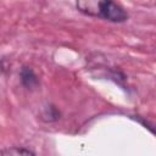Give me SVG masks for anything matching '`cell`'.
<instances>
[{"instance_id":"obj_1","label":"cell","mask_w":156,"mask_h":156,"mask_svg":"<svg viewBox=\"0 0 156 156\" xmlns=\"http://www.w3.org/2000/svg\"><path fill=\"white\" fill-rule=\"evenodd\" d=\"M76 9L84 16L111 23H124L129 15L116 0H76Z\"/></svg>"},{"instance_id":"obj_2","label":"cell","mask_w":156,"mask_h":156,"mask_svg":"<svg viewBox=\"0 0 156 156\" xmlns=\"http://www.w3.org/2000/svg\"><path fill=\"white\" fill-rule=\"evenodd\" d=\"M18 76H20L21 85L26 90H28V91H35V90L39 89V87H40V79H39V76L37 74V72L34 71L33 67H30L28 65H23L20 68Z\"/></svg>"},{"instance_id":"obj_3","label":"cell","mask_w":156,"mask_h":156,"mask_svg":"<svg viewBox=\"0 0 156 156\" xmlns=\"http://www.w3.org/2000/svg\"><path fill=\"white\" fill-rule=\"evenodd\" d=\"M61 118V111L54 104H48L43 107L40 113V119L45 123H54Z\"/></svg>"},{"instance_id":"obj_4","label":"cell","mask_w":156,"mask_h":156,"mask_svg":"<svg viewBox=\"0 0 156 156\" xmlns=\"http://www.w3.org/2000/svg\"><path fill=\"white\" fill-rule=\"evenodd\" d=\"M0 155L4 156H35V151L24 146H9L0 150Z\"/></svg>"}]
</instances>
